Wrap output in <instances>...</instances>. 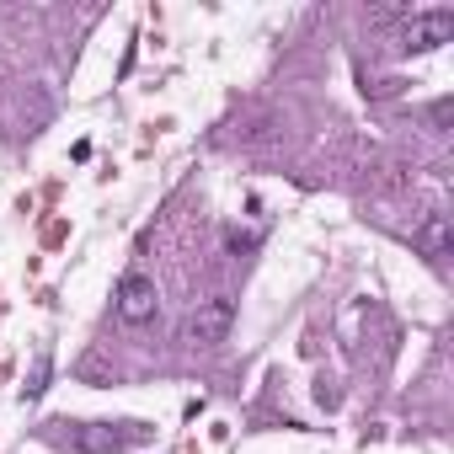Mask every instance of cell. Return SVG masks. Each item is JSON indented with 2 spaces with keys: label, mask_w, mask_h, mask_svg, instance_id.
Wrapping results in <instances>:
<instances>
[{
  "label": "cell",
  "mask_w": 454,
  "mask_h": 454,
  "mask_svg": "<svg viewBox=\"0 0 454 454\" xmlns=\"http://www.w3.org/2000/svg\"><path fill=\"white\" fill-rule=\"evenodd\" d=\"M417 247H422V257H427L433 268H443V262L454 257V231H449V214H427V219L417 224Z\"/></svg>",
  "instance_id": "cell-5"
},
{
  "label": "cell",
  "mask_w": 454,
  "mask_h": 454,
  "mask_svg": "<svg viewBox=\"0 0 454 454\" xmlns=\"http://www.w3.org/2000/svg\"><path fill=\"white\" fill-rule=\"evenodd\" d=\"M257 241H262V231H241V224H231V231H224V247H231L236 257H241V252H252Z\"/></svg>",
  "instance_id": "cell-6"
},
{
  "label": "cell",
  "mask_w": 454,
  "mask_h": 454,
  "mask_svg": "<svg viewBox=\"0 0 454 454\" xmlns=\"http://www.w3.org/2000/svg\"><path fill=\"white\" fill-rule=\"evenodd\" d=\"M454 38V12H417V17H406V27H401V49L406 54H433V49H443Z\"/></svg>",
  "instance_id": "cell-2"
},
{
  "label": "cell",
  "mask_w": 454,
  "mask_h": 454,
  "mask_svg": "<svg viewBox=\"0 0 454 454\" xmlns=\"http://www.w3.org/2000/svg\"><path fill=\"white\" fill-rule=\"evenodd\" d=\"M113 300H118V316H123L129 326L155 321V305H160V294H155V278H150V273H123Z\"/></svg>",
  "instance_id": "cell-4"
},
{
  "label": "cell",
  "mask_w": 454,
  "mask_h": 454,
  "mask_svg": "<svg viewBox=\"0 0 454 454\" xmlns=\"http://www.w3.org/2000/svg\"><path fill=\"white\" fill-rule=\"evenodd\" d=\"M231 321H236V305L224 300V294H214V300H198V310L187 316V342H192V348H214V342H224Z\"/></svg>",
  "instance_id": "cell-3"
},
{
  "label": "cell",
  "mask_w": 454,
  "mask_h": 454,
  "mask_svg": "<svg viewBox=\"0 0 454 454\" xmlns=\"http://www.w3.org/2000/svg\"><path fill=\"white\" fill-rule=\"evenodd\" d=\"M81 454H123L129 443H145V427L139 422H81L75 433H65Z\"/></svg>",
  "instance_id": "cell-1"
}]
</instances>
